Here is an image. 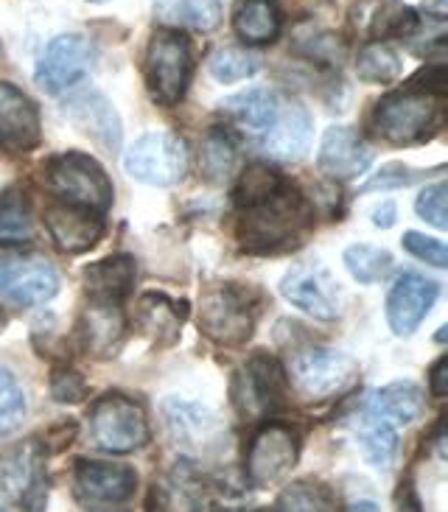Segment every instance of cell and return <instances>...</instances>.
<instances>
[{
	"label": "cell",
	"mask_w": 448,
	"mask_h": 512,
	"mask_svg": "<svg viewBox=\"0 0 448 512\" xmlns=\"http://www.w3.org/2000/svg\"><path fill=\"white\" fill-rule=\"evenodd\" d=\"M311 227L314 208L289 180L264 202L238 208V241L247 252H278L292 247Z\"/></svg>",
	"instance_id": "obj_1"
},
{
	"label": "cell",
	"mask_w": 448,
	"mask_h": 512,
	"mask_svg": "<svg viewBox=\"0 0 448 512\" xmlns=\"http://www.w3.org/2000/svg\"><path fill=\"white\" fill-rule=\"evenodd\" d=\"M258 291L244 283H222L199 300V331L222 347H241L250 342L258 319Z\"/></svg>",
	"instance_id": "obj_2"
},
{
	"label": "cell",
	"mask_w": 448,
	"mask_h": 512,
	"mask_svg": "<svg viewBox=\"0 0 448 512\" xmlns=\"http://www.w3.org/2000/svg\"><path fill=\"white\" fill-rule=\"evenodd\" d=\"M146 87L160 107L180 104L194 76V48L180 31H154L146 48Z\"/></svg>",
	"instance_id": "obj_3"
},
{
	"label": "cell",
	"mask_w": 448,
	"mask_h": 512,
	"mask_svg": "<svg viewBox=\"0 0 448 512\" xmlns=\"http://www.w3.org/2000/svg\"><path fill=\"white\" fill-rule=\"evenodd\" d=\"M440 96L420 93L415 87H404L398 93L384 96L373 110V126L381 140L395 146L423 143L434 135L440 124Z\"/></svg>",
	"instance_id": "obj_4"
},
{
	"label": "cell",
	"mask_w": 448,
	"mask_h": 512,
	"mask_svg": "<svg viewBox=\"0 0 448 512\" xmlns=\"http://www.w3.org/2000/svg\"><path fill=\"white\" fill-rule=\"evenodd\" d=\"M45 180L62 202L107 213L112 205V182L96 157L84 152L56 154L45 166Z\"/></svg>",
	"instance_id": "obj_5"
},
{
	"label": "cell",
	"mask_w": 448,
	"mask_h": 512,
	"mask_svg": "<svg viewBox=\"0 0 448 512\" xmlns=\"http://www.w3.org/2000/svg\"><path fill=\"white\" fill-rule=\"evenodd\" d=\"M87 426L93 443L107 451V454H132L149 443L152 431L149 420L138 401L126 398L121 392H107L101 395L90 412H87Z\"/></svg>",
	"instance_id": "obj_6"
},
{
	"label": "cell",
	"mask_w": 448,
	"mask_h": 512,
	"mask_svg": "<svg viewBox=\"0 0 448 512\" xmlns=\"http://www.w3.org/2000/svg\"><path fill=\"white\" fill-rule=\"evenodd\" d=\"M286 375L306 401H328L359 384V364L342 350L303 347L294 350Z\"/></svg>",
	"instance_id": "obj_7"
},
{
	"label": "cell",
	"mask_w": 448,
	"mask_h": 512,
	"mask_svg": "<svg viewBox=\"0 0 448 512\" xmlns=\"http://www.w3.org/2000/svg\"><path fill=\"white\" fill-rule=\"evenodd\" d=\"M233 406L241 417L250 420H264V417L278 415L286 406L289 395V375L280 367L278 359L258 353L252 356L233 378Z\"/></svg>",
	"instance_id": "obj_8"
},
{
	"label": "cell",
	"mask_w": 448,
	"mask_h": 512,
	"mask_svg": "<svg viewBox=\"0 0 448 512\" xmlns=\"http://www.w3.org/2000/svg\"><path fill=\"white\" fill-rule=\"evenodd\" d=\"M0 496L17 510L45 507L48 501L45 445L37 440H26L0 457Z\"/></svg>",
	"instance_id": "obj_9"
},
{
	"label": "cell",
	"mask_w": 448,
	"mask_h": 512,
	"mask_svg": "<svg viewBox=\"0 0 448 512\" xmlns=\"http://www.w3.org/2000/svg\"><path fill=\"white\" fill-rule=\"evenodd\" d=\"M124 168L138 182L168 188L177 185L188 171L185 143L171 132H146L124 154Z\"/></svg>",
	"instance_id": "obj_10"
},
{
	"label": "cell",
	"mask_w": 448,
	"mask_h": 512,
	"mask_svg": "<svg viewBox=\"0 0 448 512\" xmlns=\"http://www.w3.org/2000/svg\"><path fill=\"white\" fill-rule=\"evenodd\" d=\"M59 275L40 255L0 258V303L14 308H34L54 300Z\"/></svg>",
	"instance_id": "obj_11"
},
{
	"label": "cell",
	"mask_w": 448,
	"mask_h": 512,
	"mask_svg": "<svg viewBox=\"0 0 448 512\" xmlns=\"http://www.w3.org/2000/svg\"><path fill=\"white\" fill-rule=\"evenodd\" d=\"M300 457V437L286 423H266L252 437L247 451V479L255 487H269L286 479Z\"/></svg>",
	"instance_id": "obj_12"
},
{
	"label": "cell",
	"mask_w": 448,
	"mask_h": 512,
	"mask_svg": "<svg viewBox=\"0 0 448 512\" xmlns=\"http://www.w3.org/2000/svg\"><path fill=\"white\" fill-rule=\"evenodd\" d=\"M96 62V45L82 37V34H62L56 40L48 42V48L42 51L34 79L45 93L59 96L68 87L84 79Z\"/></svg>",
	"instance_id": "obj_13"
},
{
	"label": "cell",
	"mask_w": 448,
	"mask_h": 512,
	"mask_svg": "<svg viewBox=\"0 0 448 512\" xmlns=\"http://www.w3.org/2000/svg\"><path fill=\"white\" fill-rule=\"evenodd\" d=\"M280 294L314 319L339 317V286L320 261H300L280 280Z\"/></svg>",
	"instance_id": "obj_14"
},
{
	"label": "cell",
	"mask_w": 448,
	"mask_h": 512,
	"mask_svg": "<svg viewBox=\"0 0 448 512\" xmlns=\"http://www.w3.org/2000/svg\"><path fill=\"white\" fill-rule=\"evenodd\" d=\"M138 473L118 462H87L79 459L73 471V493L87 507H112L135 496Z\"/></svg>",
	"instance_id": "obj_15"
},
{
	"label": "cell",
	"mask_w": 448,
	"mask_h": 512,
	"mask_svg": "<svg viewBox=\"0 0 448 512\" xmlns=\"http://www.w3.org/2000/svg\"><path fill=\"white\" fill-rule=\"evenodd\" d=\"M440 286L418 272H401L387 294V322L395 336H412L429 317Z\"/></svg>",
	"instance_id": "obj_16"
},
{
	"label": "cell",
	"mask_w": 448,
	"mask_h": 512,
	"mask_svg": "<svg viewBox=\"0 0 448 512\" xmlns=\"http://www.w3.org/2000/svg\"><path fill=\"white\" fill-rule=\"evenodd\" d=\"M42 140L40 110L14 84L0 82V146L6 152H34Z\"/></svg>",
	"instance_id": "obj_17"
},
{
	"label": "cell",
	"mask_w": 448,
	"mask_h": 512,
	"mask_svg": "<svg viewBox=\"0 0 448 512\" xmlns=\"http://www.w3.org/2000/svg\"><path fill=\"white\" fill-rule=\"evenodd\" d=\"M45 230L54 241V247L65 255H82L93 250L98 238L104 236V216L87 208H76L68 202H59L45 208Z\"/></svg>",
	"instance_id": "obj_18"
},
{
	"label": "cell",
	"mask_w": 448,
	"mask_h": 512,
	"mask_svg": "<svg viewBox=\"0 0 448 512\" xmlns=\"http://www.w3.org/2000/svg\"><path fill=\"white\" fill-rule=\"evenodd\" d=\"M373 160H376V152L356 129L331 126L322 138L317 166L325 177L345 182L362 177L364 171L373 166Z\"/></svg>",
	"instance_id": "obj_19"
},
{
	"label": "cell",
	"mask_w": 448,
	"mask_h": 512,
	"mask_svg": "<svg viewBox=\"0 0 448 512\" xmlns=\"http://www.w3.org/2000/svg\"><path fill=\"white\" fill-rule=\"evenodd\" d=\"M163 415H166V423L174 440L182 448L188 451H196V454H208V451H216L224 440V426L216 420L213 412L202 409L199 403L180 401V398H168L163 403Z\"/></svg>",
	"instance_id": "obj_20"
},
{
	"label": "cell",
	"mask_w": 448,
	"mask_h": 512,
	"mask_svg": "<svg viewBox=\"0 0 448 512\" xmlns=\"http://www.w3.org/2000/svg\"><path fill=\"white\" fill-rule=\"evenodd\" d=\"M62 112L68 115L70 124L90 140H96L104 152L115 154L121 149V118L101 93H96V90L76 93L65 101Z\"/></svg>",
	"instance_id": "obj_21"
},
{
	"label": "cell",
	"mask_w": 448,
	"mask_h": 512,
	"mask_svg": "<svg viewBox=\"0 0 448 512\" xmlns=\"http://www.w3.org/2000/svg\"><path fill=\"white\" fill-rule=\"evenodd\" d=\"M255 146L266 157L283 160V163H294V160L306 157L308 146H311V115L306 107L294 104V101H283L275 124L269 126L261 138H255Z\"/></svg>",
	"instance_id": "obj_22"
},
{
	"label": "cell",
	"mask_w": 448,
	"mask_h": 512,
	"mask_svg": "<svg viewBox=\"0 0 448 512\" xmlns=\"http://www.w3.org/2000/svg\"><path fill=\"white\" fill-rule=\"evenodd\" d=\"M350 26L367 40L412 37L420 28L418 14L398 0H359L350 9Z\"/></svg>",
	"instance_id": "obj_23"
},
{
	"label": "cell",
	"mask_w": 448,
	"mask_h": 512,
	"mask_svg": "<svg viewBox=\"0 0 448 512\" xmlns=\"http://www.w3.org/2000/svg\"><path fill=\"white\" fill-rule=\"evenodd\" d=\"M280 107H283V98L269 87H252V90H244V93L222 101L224 118L230 124H236L238 129L250 132L252 138H261L266 129L275 124Z\"/></svg>",
	"instance_id": "obj_24"
},
{
	"label": "cell",
	"mask_w": 448,
	"mask_h": 512,
	"mask_svg": "<svg viewBox=\"0 0 448 512\" xmlns=\"http://www.w3.org/2000/svg\"><path fill=\"white\" fill-rule=\"evenodd\" d=\"M350 429L356 434V443L362 445L364 457L376 468H390L398 451V426H392L384 415H378L370 403L364 401L362 409L350 420Z\"/></svg>",
	"instance_id": "obj_25"
},
{
	"label": "cell",
	"mask_w": 448,
	"mask_h": 512,
	"mask_svg": "<svg viewBox=\"0 0 448 512\" xmlns=\"http://www.w3.org/2000/svg\"><path fill=\"white\" fill-rule=\"evenodd\" d=\"M135 272H138V266H135V258H129V255H112V258H104V261L90 263L84 269V286H87L90 300L121 303L126 294L132 291Z\"/></svg>",
	"instance_id": "obj_26"
},
{
	"label": "cell",
	"mask_w": 448,
	"mask_h": 512,
	"mask_svg": "<svg viewBox=\"0 0 448 512\" xmlns=\"http://www.w3.org/2000/svg\"><path fill=\"white\" fill-rule=\"evenodd\" d=\"M182 319H185V303H174L166 294L149 291L138 300L135 322L138 328L157 345H174L182 331Z\"/></svg>",
	"instance_id": "obj_27"
},
{
	"label": "cell",
	"mask_w": 448,
	"mask_h": 512,
	"mask_svg": "<svg viewBox=\"0 0 448 512\" xmlns=\"http://www.w3.org/2000/svg\"><path fill=\"white\" fill-rule=\"evenodd\" d=\"M233 31L247 45H269L283 31V12L278 0H236Z\"/></svg>",
	"instance_id": "obj_28"
},
{
	"label": "cell",
	"mask_w": 448,
	"mask_h": 512,
	"mask_svg": "<svg viewBox=\"0 0 448 512\" xmlns=\"http://www.w3.org/2000/svg\"><path fill=\"white\" fill-rule=\"evenodd\" d=\"M126 331V319L118 303H98L90 300L82 317L84 347L93 350L98 356H110L115 347L121 345Z\"/></svg>",
	"instance_id": "obj_29"
},
{
	"label": "cell",
	"mask_w": 448,
	"mask_h": 512,
	"mask_svg": "<svg viewBox=\"0 0 448 512\" xmlns=\"http://www.w3.org/2000/svg\"><path fill=\"white\" fill-rule=\"evenodd\" d=\"M367 403L384 415L392 426H409L415 423L423 412V392L412 381H392L384 389L373 392Z\"/></svg>",
	"instance_id": "obj_30"
},
{
	"label": "cell",
	"mask_w": 448,
	"mask_h": 512,
	"mask_svg": "<svg viewBox=\"0 0 448 512\" xmlns=\"http://www.w3.org/2000/svg\"><path fill=\"white\" fill-rule=\"evenodd\" d=\"M199 168L202 177L210 182H227L238 168V143L233 132L227 129H210L202 138V149H199Z\"/></svg>",
	"instance_id": "obj_31"
},
{
	"label": "cell",
	"mask_w": 448,
	"mask_h": 512,
	"mask_svg": "<svg viewBox=\"0 0 448 512\" xmlns=\"http://www.w3.org/2000/svg\"><path fill=\"white\" fill-rule=\"evenodd\" d=\"M154 12L160 14V20H166L171 26L208 31V28L219 23L222 3L219 0H157Z\"/></svg>",
	"instance_id": "obj_32"
},
{
	"label": "cell",
	"mask_w": 448,
	"mask_h": 512,
	"mask_svg": "<svg viewBox=\"0 0 448 512\" xmlns=\"http://www.w3.org/2000/svg\"><path fill=\"white\" fill-rule=\"evenodd\" d=\"M34 238V216L17 188L0 196V247L28 244Z\"/></svg>",
	"instance_id": "obj_33"
},
{
	"label": "cell",
	"mask_w": 448,
	"mask_h": 512,
	"mask_svg": "<svg viewBox=\"0 0 448 512\" xmlns=\"http://www.w3.org/2000/svg\"><path fill=\"white\" fill-rule=\"evenodd\" d=\"M283 185H286V177L280 174L278 168L255 163V166H247L238 174L236 188H233V202H236V208H250V205H258V202L269 199Z\"/></svg>",
	"instance_id": "obj_34"
},
{
	"label": "cell",
	"mask_w": 448,
	"mask_h": 512,
	"mask_svg": "<svg viewBox=\"0 0 448 512\" xmlns=\"http://www.w3.org/2000/svg\"><path fill=\"white\" fill-rule=\"evenodd\" d=\"M356 73L367 84H387L401 76V56L392 51L387 42L373 40L364 45L356 59Z\"/></svg>",
	"instance_id": "obj_35"
},
{
	"label": "cell",
	"mask_w": 448,
	"mask_h": 512,
	"mask_svg": "<svg viewBox=\"0 0 448 512\" xmlns=\"http://www.w3.org/2000/svg\"><path fill=\"white\" fill-rule=\"evenodd\" d=\"M342 261L348 266V272L353 280H359L364 286H373L378 280L392 272V255L381 247H373V244H353L345 250Z\"/></svg>",
	"instance_id": "obj_36"
},
{
	"label": "cell",
	"mask_w": 448,
	"mask_h": 512,
	"mask_svg": "<svg viewBox=\"0 0 448 512\" xmlns=\"http://www.w3.org/2000/svg\"><path fill=\"white\" fill-rule=\"evenodd\" d=\"M208 68L216 82H241L261 70V56L252 54L247 48H219L210 54Z\"/></svg>",
	"instance_id": "obj_37"
},
{
	"label": "cell",
	"mask_w": 448,
	"mask_h": 512,
	"mask_svg": "<svg viewBox=\"0 0 448 512\" xmlns=\"http://www.w3.org/2000/svg\"><path fill=\"white\" fill-rule=\"evenodd\" d=\"M278 510H336V499L334 493L320 482H294L278 496Z\"/></svg>",
	"instance_id": "obj_38"
},
{
	"label": "cell",
	"mask_w": 448,
	"mask_h": 512,
	"mask_svg": "<svg viewBox=\"0 0 448 512\" xmlns=\"http://www.w3.org/2000/svg\"><path fill=\"white\" fill-rule=\"evenodd\" d=\"M26 417V395L9 370L0 367V437L12 434Z\"/></svg>",
	"instance_id": "obj_39"
},
{
	"label": "cell",
	"mask_w": 448,
	"mask_h": 512,
	"mask_svg": "<svg viewBox=\"0 0 448 512\" xmlns=\"http://www.w3.org/2000/svg\"><path fill=\"white\" fill-rule=\"evenodd\" d=\"M297 51L308 59H314V62H328V65H339L348 54L345 42L336 34H328V31H311L306 37H300Z\"/></svg>",
	"instance_id": "obj_40"
},
{
	"label": "cell",
	"mask_w": 448,
	"mask_h": 512,
	"mask_svg": "<svg viewBox=\"0 0 448 512\" xmlns=\"http://www.w3.org/2000/svg\"><path fill=\"white\" fill-rule=\"evenodd\" d=\"M448 185L446 182H434V185H426L418 194V202H415V210H418L420 219H426L429 224H434L437 230H446L448 227Z\"/></svg>",
	"instance_id": "obj_41"
},
{
	"label": "cell",
	"mask_w": 448,
	"mask_h": 512,
	"mask_svg": "<svg viewBox=\"0 0 448 512\" xmlns=\"http://www.w3.org/2000/svg\"><path fill=\"white\" fill-rule=\"evenodd\" d=\"M401 244H404L406 252H412L415 258L432 263L437 269H446L448 266V250L440 238L420 236V233H406V236L401 238Z\"/></svg>",
	"instance_id": "obj_42"
},
{
	"label": "cell",
	"mask_w": 448,
	"mask_h": 512,
	"mask_svg": "<svg viewBox=\"0 0 448 512\" xmlns=\"http://www.w3.org/2000/svg\"><path fill=\"white\" fill-rule=\"evenodd\" d=\"M51 395L56 403H79L87 395V381L76 370H59L51 378Z\"/></svg>",
	"instance_id": "obj_43"
},
{
	"label": "cell",
	"mask_w": 448,
	"mask_h": 512,
	"mask_svg": "<svg viewBox=\"0 0 448 512\" xmlns=\"http://www.w3.org/2000/svg\"><path fill=\"white\" fill-rule=\"evenodd\" d=\"M406 87H415L420 93H429V96H446V87H448V73L446 65L443 62H434V65H426V68L415 73Z\"/></svg>",
	"instance_id": "obj_44"
},
{
	"label": "cell",
	"mask_w": 448,
	"mask_h": 512,
	"mask_svg": "<svg viewBox=\"0 0 448 512\" xmlns=\"http://www.w3.org/2000/svg\"><path fill=\"white\" fill-rule=\"evenodd\" d=\"M415 180V171L406 166H387L378 171L373 180L362 185V194H373V191H392V188H404Z\"/></svg>",
	"instance_id": "obj_45"
},
{
	"label": "cell",
	"mask_w": 448,
	"mask_h": 512,
	"mask_svg": "<svg viewBox=\"0 0 448 512\" xmlns=\"http://www.w3.org/2000/svg\"><path fill=\"white\" fill-rule=\"evenodd\" d=\"M429 389L434 398H446L448 395V356H440L434 361L432 373H429Z\"/></svg>",
	"instance_id": "obj_46"
},
{
	"label": "cell",
	"mask_w": 448,
	"mask_h": 512,
	"mask_svg": "<svg viewBox=\"0 0 448 512\" xmlns=\"http://www.w3.org/2000/svg\"><path fill=\"white\" fill-rule=\"evenodd\" d=\"M395 213H398V208H395L392 202H384L381 208L373 210V224H376V227H384V230H387V227H392V224H395V219H398Z\"/></svg>",
	"instance_id": "obj_47"
},
{
	"label": "cell",
	"mask_w": 448,
	"mask_h": 512,
	"mask_svg": "<svg viewBox=\"0 0 448 512\" xmlns=\"http://www.w3.org/2000/svg\"><path fill=\"white\" fill-rule=\"evenodd\" d=\"M426 12L432 14L434 20H446L448 14V0H423Z\"/></svg>",
	"instance_id": "obj_48"
},
{
	"label": "cell",
	"mask_w": 448,
	"mask_h": 512,
	"mask_svg": "<svg viewBox=\"0 0 448 512\" xmlns=\"http://www.w3.org/2000/svg\"><path fill=\"white\" fill-rule=\"evenodd\" d=\"M3 328H6V317L0 314V333H3Z\"/></svg>",
	"instance_id": "obj_49"
}]
</instances>
